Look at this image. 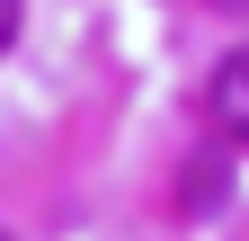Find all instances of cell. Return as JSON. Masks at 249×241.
<instances>
[{
    "instance_id": "3957f363",
    "label": "cell",
    "mask_w": 249,
    "mask_h": 241,
    "mask_svg": "<svg viewBox=\"0 0 249 241\" xmlns=\"http://www.w3.org/2000/svg\"><path fill=\"white\" fill-rule=\"evenodd\" d=\"M231 9H249V0H231Z\"/></svg>"
},
{
    "instance_id": "277c9868",
    "label": "cell",
    "mask_w": 249,
    "mask_h": 241,
    "mask_svg": "<svg viewBox=\"0 0 249 241\" xmlns=\"http://www.w3.org/2000/svg\"><path fill=\"white\" fill-rule=\"evenodd\" d=\"M0 241H9V232H0Z\"/></svg>"
},
{
    "instance_id": "7a4b0ae2",
    "label": "cell",
    "mask_w": 249,
    "mask_h": 241,
    "mask_svg": "<svg viewBox=\"0 0 249 241\" xmlns=\"http://www.w3.org/2000/svg\"><path fill=\"white\" fill-rule=\"evenodd\" d=\"M18 45V0H0V54Z\"/></svg>"
},
{
    "instance_id": "6da1fadb",
    "label": "cell",
    "mask_w": 249,
    "mask_h": 241,
    "mask_svg": "<svg viewBox=\"0 0 249 241\" xmlns=\"http://www.w3.org/2000/svg\"><path fill=\"white\" fill-rule=\"evenodd\" d=\"M205 107H213V125H223L231 143H249V45L223 54V72L205 80Z\"/></svg>"
}]
</instances>
